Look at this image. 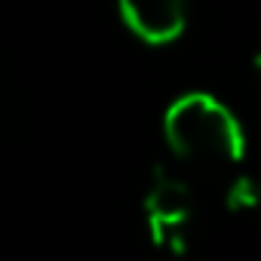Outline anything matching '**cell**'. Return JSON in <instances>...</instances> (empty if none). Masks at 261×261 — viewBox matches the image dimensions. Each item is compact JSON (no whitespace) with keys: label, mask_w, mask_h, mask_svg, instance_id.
I'll use <instances>...</instances> for the list:
<instances>
[{"label":"cell","mask_w":261,"mask_h":261,"mask_svg":"<svg viewBox=\"0 0 261 261\" xmlns=\"http://www.w3.org/2000/svg\"><path fill=\"white\" fill-rule=\"evenodd\" d=\"M163 139L175 160L203 172L237 169L246 157L240 117L212 92H185L163 114Z\"/></svg>","instance_id":"obj_1"},{"label":"cell","mask_w":261,"mask_h":261,"mask_svg":"<svg viewBox=\"0 0 261 261\" xmlns=\"http://www.w3.org/2000/svg\"><path fill=\"white\" fill-rule=\"evenodd\" d=\"M142 215H145L148 240L157 252L169 258H181L191 249L197 194L181 172L169 166H157L151 172L145 197H142Z\"/></svg>","instance_id":"obj_2"},{"label":"cell","mask_w":261,"mask_h":261,"mask_svg":"<svg viewBox=\"0 0 261 261\" xmlns=\"http://www.w3.org/2000/svg\"><path fill=\"white\" fill-rule=\"evenodd\" d=\"M126 28L148 46H169L188 28V0H117Z\"/></svg>","instance_id":"obj_3"},{"label":"cell","mask_w":261,"mask_h":261,"mask_svg":"<svg viewBox=\"0 0 261 261\" xmlns=\"http://www.w3.org/2000/svg\"><path fill=\"white\" fill-rule=\"evenodd\" d=\"M224 206L233 215H261V178L240 172L224 188Z\"/></svg>","instance_id":"obj_4"},{"label":"cell","mask_w":261,"mask_h":261,"mask_svg":"<svg viewBox=\"0 0 261 261\" xmlns=\"http://www.w3.org/2000/svg\"><path fill=\"white\" fill-rule=\"evenodd\" d=\"M255 71H258V77H261V53H258V59H255Z\"/></svg>","instance_id":"obj_5"}]
</instances>
